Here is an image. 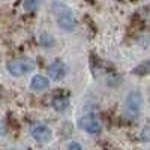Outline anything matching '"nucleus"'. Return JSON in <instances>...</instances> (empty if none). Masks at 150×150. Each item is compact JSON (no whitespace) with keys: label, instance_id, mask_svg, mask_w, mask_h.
Wrapping results in <instances>:
<instances>
[{"label":"nucleus","instance_id":"obj_2","mask_svg":"<svg viewBox=\"0 0 150 150\" xmlns=\"http://www.w3.org/2000/svg\"><path fill=\"white\" fill-rule=\"evenodd\" d=\"M6 68H8V72L11 75H14V77H23L26 74L33 72L36 68V63L29 57H21V59H14V60L8 62Z\"/></svg>","mask_w":150,"mask_h":150},{"label":"nucleus","instance_id":"obj_3","mask_svg":"<svg viewBox=\"0 0 150 150\" xmlns=\"http://www.w3.org/2000/svg\"><path fill=\"white\" fill-rule=\"evenodd\" d=\"M143 108V96L140 92H131L128 93L126 99H125V114L129 119L138 117L140 111Z\"/></svg>","mask_w":150,"mask_h":150},{"label":"nucleus","instance_id":"obj_7","mask_svg":"<svg viewBox=\"0 0 150 150\" xmlns=\"http://www.w3.org/2000/svg\"><path fill=\"white\" fill-rule=\"evenodd\" d=\"M48 86H50V81L44 75H35L30 83V87L33 92H42V90L48 89Z\"/></svg>","mask_w":150,"mask_h":150},{"label":"nucleus","instance_id":"obj_8","mask_svg":"<svg viewBox=\"0 0 150 150\" xmlns=\"http://www.w3.org/2000/svg\"><path fill=\"white\" fill-rule=\"evenodd\" d=\"M51 105H53V108H54L56 111H60V112H62V111H65V110L68 108L69 99H68L66 96H54Z\"/></svg>","mask_w":150,"mask_h":150},{"label":"nucleus","instance_id":"obj_12","mask_svg":"<svg viewBox=\"0 0 150 150\" xmlns=\"http://www.w3.org/2000/svg\"><path fill=\"white\" fill-rule=\"evenodd\" d=\"M5 134H6V125H5V122L0 120V137H3Z\"/></svg>","mask_w":150,"mask_h":150},{"label":"nucleus","instance_id":"obj_11","mask_svg":"<svg viewBox=\"0 0 150 150\" xmlns=\"http://www.w3.org/2000/svg\"><path fill=\"white\" fill-rule=\"evenodd\" d=\"M68 150H83V147L78 143H71L69 147H68Z\"/></svg>","mask_w":150,"mask_h":150},{"label":"nucleus","instance_id":"obj_13","mask_svg":"<svg viewBox=\"0 0 150 150\" xmlns=\"http://www.w3.org/2000/svg\"><path fill=\"white\" fill-rule=\"evenodd\" d=\"M14 150H18V149H14Z\"/></svg>","mask_w":150,"mask_h":150},{"label":"nucleus","instance_id":"obj_6","mask_svg":"<svg viewBox=\"0 0 150 150\" xmlns=\"http://www.w3.org/2000/svg\"><path fill=\"white\" fill-rule=\"evenodd\" d=\"M48 75L53 81H60L66 75V66L62 60H56L48 66Z\"/></svg>","mask_w":150,"mask_h":150},{"label":"nucleus","instance_id":"obj_5","mask_svg":"<svg viewBox=\"0 0 150 150\" xmlns=\"http://www.w3.org/2000/svg\"><path fill=\"white\" fill-rule=\"evenodd\" d=\"M78 126L87 134H99L102 129V125L95 116H84L78 120Z\"/></svg>","mask_w":150,"mask_h":150},{"label":"nucleus","instance_id":"obj_1","mask_svg":"<svg viewBox=\"0 0 150 150\" xmlns=\"http://www.w3.org/2000/svg\"><path fill=\"white\" fill-rule=\"evenodd\" d=\"M51 11L57 20V24L62 30L65 32H72L75 29V17H74V12L63 3L56 2L51 6Z\"/></svg>","mask_w":150,"mask_h":150},{"label":"nucleus","instance_id":"obj_4","mask_svg":"<svg viewBox=\"0 0 150 150\" xmlns=\"http://www.w3.org/2000/svg\"><path fill=\"white\" fill-rule=\"evenodd\" d=\"M30 134H32V137L38 143H48L50 140H51V137H53L51 129H50L47 125H44V123H35V125H32Z\"/></svg>","mask_w":150,"mask_h":150},{"label":"nucleus","instance_id":"obj_10","mask_svg":"<svg viewBox=\"0 0 150 150\" xmlns=\"http://www.w3.org/2000/svg\"><path fill=\"white\" fill-rule=\"evenodd\" d=\"M134 74H138V75H144V74H150V60H146L140 66H137L134 69Z\"/></svg>","mask_w":150,"mask_h":150},{"label":"nucleus","instance_id":"obj_9","mask_svg":"<svg viewBox=\"0 0 150 150\" xmlns=\"http://www.w3.org/2000/svg\"><path fill=\"white\" fill-rule=\"evenodd\" d=\"M23 6H24V9H26L27 12L33 14V12H36L38 8H39V0H24Z\"/></svg>","mask_w":150,"mask_h":150}]
</instances>
